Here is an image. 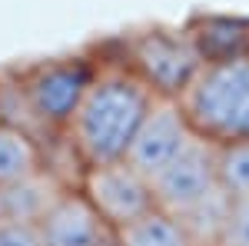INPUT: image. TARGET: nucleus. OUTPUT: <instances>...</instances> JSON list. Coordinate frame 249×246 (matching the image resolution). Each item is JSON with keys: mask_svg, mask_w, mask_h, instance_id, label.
<instances>
[{"mask_svg": "<svg viewBox=\"0 0 249 246\" xmlns=\"http://www.w3.org/2000/svg\"><path fill=\"white\" fill-rule=\"evenodd\" d=\"M153 100L156 94L116 54L96 57V70L60 136L77 163V173L126 160V150Z\"/></svg>", "mask_w": 249, "mask_h": 246, "instance_id": "nucleus-1", "label": "nucleus"}, {"mask_svg": "<svg viewBox=\"0 0 249 246\" xmlns=\"http://www.w3.org/2000/svg\"><path fill=\"white\" fill-rule=\"evenodd\" d=\"M176 103L199 140L213 147L249 143V47L206 57Z\"/></svg>", "mask_w": 249, "mask_h": 246, "instance_id": "nucleus-2", "label": "nucleus"}, {"mask_svg": "<svg viewBox=\"0 0 249 246\" xmlns=\"http://www.w3.org/2000/svg\"><path fill=\"white\" fill-rule=\"evenodd\" d=\"M93 70V54H60V57L34 60L17 70H7L10 87L27 114V127L37 136L47 133L50 140H60Z\"/></svg>", "mask_w": 249, "mask_h": 246, "instance_id": "nucleus-3", "label": "nucleus"}, {"mask_svg": "<svg viewBox=\"0 0 249 246\" xmlns=\"http://www.w3.org/2000/svg\"><path fill=\"white\" fill-rule=\"evenodd\" d=\"M116 57L123 60L156 96L176 100L183 87L203 63V47L193 30H143L120 43Z\"/></svg>", "mask_w": 249, "mask_h": 246, "instance_id": "nucleus-4", "label": "nucleus"}, {"mask_svg": "<svg viewBox=\"0 0 249 246\" xmlns=\"http://www.w3.org/2000/svg\"><path fill=\"white\" fill-rule=\"evenodd\" d=\"M77 189L90 200V207L103 216V223L113 229V233L130 227V223H136L150 209H156L153 183L140 170H133L126 160L80 170L77 173Z\"/></svg>", "mask_w": 249, "mask_h": 246, "instance_id": "nucleus-5", "label": "nucleus"}, {"mask_svg": "<svg viewBox=\"0 0 249 246\" xmlns=\"http://www.w3.org/2000/svg\"><path fill=\"white\" fill-rule=\"evenodd\" d=\"M193 136L196 133L190 130L179 103L166 100V96H156L153 107L143 116V123H140V130H136L130 150H126V163L153 183L156 176L190 147Z\"/></svg>", "mask_w": 249, "mask_h": 246, "instance_id": "nucleus-6", "label": "nucleus"}, {"mask_svg": "<svg viewBox=\"0 0 249 246\" xmlns=\"http://www.w3.org/2000/svg\"><path fill=\"white\" fill-rule=\"evenodd\" d=\"M216 187H219L216 147L193 136L190 147L153 180V196L160 209H166L170 216H183L199 200H206Z\"/></svg>", "mask_w": 249, "mask_h": 246, "instance_id": "nucleus-7", "label": "nucleus"}, {"mask_svg": "<svg viewBox=\"0 0 249 246\" xmlns=\"http://www.w3.org/2000/svg\"><path fill=\"white\" fill-rule=\"evenodd\" d=\"M37 229L43 246H113L116 240V233L90 207V200L77 189V183L67 187V193L50 207Z\"/></svg>", "mask_w": 249, "mask_h": 246, "instance_id": "nucleus-8", "label": "nucleus"}, {"mask_svg": "<svg viewBox=\"0 0 249 246\" xmlns=\"http://www.w3.org/2000/svg\"><path fill=\"white\" fill-rule=\"evenodd\" d=\"M70 180H63L50 163L43 170L23 176L20 183L0 189V209L7 220H20V223H40L50 207L67 193Z\"/></svg>", "mask_w": 249, "mask_h": 246, "instance_id": "nucleus-9", "label": "nucleus"}, {"mask_svg": "<svg viewBox=\"0 0 249 246\" xmlns=\"http://www.w3.org/2000/svg\"><path fill=\"white\" fill-rule=\"evenodd\" d=\"M50 160L43 150V140L20 123L0 120V189L20 183L23 176L43 170Z\"/></svg>", "mask_w": 249, "mask_h": 246, "instance_id": "nucleus-10", "label": "nucleus"}, {"mask_svg": "<svg viewBox=\"0 0 249 246\" xmlns=\"http://www.w3.org/2000/svg\"><path fill=\"white\" fill-rule=\"evenodd\" d=\"M230 209H232V196L223 187H216L206 200H199L190 213H183L176 220L183 223L193 246H219L226 220H230Z\"/></svg>", "mask_w": 249, "mask_h": 246, "instance_id": "nucleus-11", "label": "nucleus"}, {"mask_svg": "<svg viewBox=\"0 0 249 246\" xmlns=\"http://www.w3.org/2000/svg\"><path fill=\"white\" fill-rule=\"evenodd\" d=\"M113 246H193L183 223L170 216L166 209H150L146 216H140L136 223L116 229Z\"/></svg>", "mask_w": 249, "mask_h": 246, "instance_id": "nucleus-12", "label": "nucleus"}, {"mask_svg": "<svg viewBox=\"0 0 249 246\" xmlns=\"http://www.w3.org/2000/svg\"><path fill=\"white\" fill-rule=\"evenodd\" d=\"M216 173L232 200H249V143L216 147Z\"/></svg>", "mask_w": 249, "mask_h": 246, "instance_id": "nucleus-13", "label": "nucleus"}, {"mask_svg": "<svg viewBox=\"0 0 249 246\" xmlns=\"http://www.w3.org/2000/svg\"><path fill=\"white\" fill-rule=\"evenodd\" d=\"M219 246H249V200H232Z\"/></svg>", "mask_w": 249, "mask_h": 246, "instance_id": "nucleus-14", "label": "nucleus"}, {"mask_svg": "<svg viewBox=\"0 0 249 246\" xmlns=\"http://www.w3.org/2000/svg\"><path fill=\"white\" fill-rule=\"evenodd\" d=\"M0 246H43L37 223H20V220H0Z\"/></svg>", "mask_w": 249, "mask_h": 246, "instance_id": "nucleus-15", "label": "nucleus"}, {"mask_svg": "<svg viewBox=\"0 0 249 246\" xmlns=\"http://www.w3.org/2000/svg\"><path fill=\"white\" fill-rule=\"evenodd\" d=\"M0 120H3V76H0Z\"/></svg>", "mask_w": 249, "mask_h": 246, "instance_id": "nucleus-16", "label": "nucleus"}, {"mask_svg": "<svg viewBox=\"0 0 249 246\" xmlns=\"http://www.w3.org/2000/svg\"><path fill=\"white\" fill-rule=\"evenodd\" d=\"M0 220H3V209H0Z\"/></svg>", "mask_w": 249, "mask_h": 246, "instance_id": "nucleus-17", "label": "nucleus"}]
</instances>
